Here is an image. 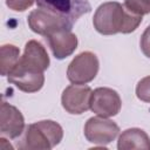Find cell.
Returning a JSON list of instances; mask_svg holds the SVG:
<instances>
[{
    "instance_id": "obj_1",
    "label": "cell",
    "mask_w": 150,
    "mask_h": 150,
    "mask_svg": "<svg viewBox=\"0 0 150 150\" xmlns=\"http://www.w3.org/2000/svg\"><path fill=\"white\" fill-rule=\"evenodd\" d=\"M141 22L142 15L130 12L124 5L117 1H108L100 5L93 18L95 29L103 35L131 33Z\"/></svg>"
},
{
    "instance_id": "obj_2",
    "label": "cell",
    "mask_w": 150,
    "mask_h": 150,
    "mask_svg": "<svg viewBox=\"0 0 150 150\" xmlns=\"http://www.w3.org/2000/svg\"><path fill=\"white\" fill-rule=\"evenodd\" d=\"M63 137L62 127L50 120L39 121L26 128L22 139L18 143L19 149L49 150L57 145Z\"/></svg>"
},
{
    "instance_id": "obj_3",
    "label": "cell",
    "mask_w": 150,
    "mask_h": 150,
    "mask_svg": "<svg viewBox=\"0 0 150 150\" xmlns=\"http://www.w3.org/2000/svg\"><path fill=\"white\" fill-rule=\"evenodd\" d=\"M27 22L29 28L34 33L43 36H47L50 33L59 29H63V28L71 29L73 27V23L64 16H61L56 13H53L41 7L29 13Z\"/></svg>"
},
{
    "instance_id": "obj_4",
    "label": "cell",
    "mask_w": 150,
    "mask_h": 150,
    "mask_svg": "<svg viewBox=\"0 0 150 150\" xmlns=\"http://www.w3.org/2000/svg\"><path fill=\"white\" fill-rule=\"evenodd\" d=\"M98 59L94 53L82 52L69 63L67 77L71 83L86 84L96 77L98 73Z\"/></svg>"
},
{
    "instance_id": "obj_5",
    "label": "cell",
    "mask_w": 150,
    "mask_h": 150,
    "mask_svg": "<svg viewBox=\"0 0 150 150\" xmlns=\"http://www.w3.org/2000/svg\"><path fill=\"white\" fill-rule=\"evenodd\" d=\"M118 125L107 117H90L84 124L86 138L97 145H107L111 143L118 135Z\"/></svg>"
},
{
    "instance_id": "obj_6",
    "label": "cell",
    "mask_w": 150,
    "mask_h": 150,
    "mask_svg": "<svg viewBox=\"0 0 150 150\" xmlns=\"http://www.w3.org/2000/svg\"><path fill=\"white\" fill-rule=\"evenodd\" d=\"M122 101L116 90L111 88L100 87L91 91L90 109L97 116L112 117L121 110Z\"/></svg>"
},
{
    "instance_id": "obj_7",
    "label": "cell",
    "mask_w": 150,
    "mask_h": 150,
    "mask_svg": "<svg viewBox=\"0 0 150 150\" xmlns=\"http://www.w3.org/2000/svg\"><path fill=\"white\" fill-rule=\"evenodd\" d=\"M38 6L68 19L73 25L83 15L90 12L88 0H35Z\"/></svg>"
},
{
    "instance_id": "obj_8",
    "label": "cell",
    "mask_w": 150,
    "mask_h": 150,
    "mask_svg": "<svg viewBox=\"0 0 150 150\" xmlns=\"http://www.w3.org/2000/svg\"><path fill=\"white\" fill-rule=\"evenodd\" d=\"M91 88L84 84H70L68 86L61 96V103L63 109L73 115H80L90 109Z\"/></svg>"
},
{
    "instance_id": "obj_9",
    "label": "cell",
    "mask_w": 150,
    "mask_h": 150,
    "mask_svg": "<svg viewBox=\"0 0 150 150\" xmlns=\"http://www.w3.org/2000/svg\"><path fill=\"white\" fill-rule=\"evenodd\" d=\"M16 64L28 70L43 73L49 66V56L39 41L30 40L26 43L23 55Z\"/></svg>"
},
{
    "instance_id": "obj_10",
    "label": "cell",
    "mask_w": 150,
    "mask_h": 150,
    "mask_svg": "<svg viewBox=\"0 0 150 150\" xmlns=\"http://www.w3.org/2000/svg\"><path fill=\"white\" fill-rule=\"evenodd\" d=\"M25 129V118L14 105L2 102L0 109V132L8 138L19 137Z\"/></svg>"
},
{
    "instance_id": "obj_11",
    "label": "cell",
    "mask_w": 150,
    "mask_h": 150,
    "mask_svg": "<svg viewBox=\"0 0 150 150\" xmlns=\"http://www.w3.org/2000/svg\"><path fill=\"white\" fill-rule=\"evenodd\" d=\"M46 39L48 40V45L53 55L59 60L71 55L77 47V38L71 32V29L68 28L55 30L47 35Z\"/></svg>"
},
{
    "instance_id": "obj_12",
    "label": "cell",
    "mask_w": 150,
    "mask_h": 150,
    "mask_svg": "<svg viewBox=\"0 0 150 150\" xmlns=\"http://www.w3.org/2000/svg\"><path fill=\"white\" fill-rule=\"evenodd\" d=\"M7 80L25 93H35L42 88L45 83V75L43 73L28 70L16 64L7 75Z\"/></svg>"
},
{
    "instance_id": "obj_13",
    "label": "cell",
    "mask_w": 150,
    "mask_h": 150,
    "mask_svg": "<svg viewBox=\"0 0 150 150\" xmlns=\"http://www.w3.org/2000/svg\"><path fill=\"white\" fill-rule=\"evenodd\" d=\"M117 148L120 150H130V149L150 150V137L144 130L139 128H130L124 130L120 135Z\"/></svg>"
},
{
    "instance_id": "obj_14",
    "label": "cell",
    "mask_w": 150,
    "mask_h": 150,
    "mask_svg": "<svg viewBox=\"0 0 150 150\" xmlns=\"http://www.w3.org/2000/svg\"><path fill=\"white\" fill-rule=\"evenodd\" d=\"M20 49L14 45H4L0 49V71L7 76L20 60Z\"/></svg>"
},
{
    "instance_id": "obj_15",
    "label": "cell",
    "mask_w": 150,
    "mask_h": 150,
    "mask_svg": "<svg viewBox=\"0 0 150 150\" xmlns=\"http://www.w3.org/2000/svg\"><path fill=\"white\" fill-rule=\"evenodd\" d=\"M124 6L138 15L150 13V0H124Z\"/></svg>"
},
{
    "instance_id": "obj_16",
    "label": "cell",
    "mask_w": 150,
    "mask_h": 150,
    "mask_svg": "<svg viewBox=\"0 0 150 150\" xmlns=\"http://www.w3.org/2000/svg\"><path fill=\"white\" fill-rule=\"evenodd\" d=\"M136 96L138 100L150 103V76L143 77L136 86Z\"/></svg>"
},
{
    "instance_id": "obj_17",
    "label": "cell",
    "mask_w": 150,
    "mask_h": 150,
    "mask_svg": "<svg viewBox=\"0 0 150 150\" xmlns=\"http://www.w3.org/2000/svg\"><path fill=\"white\" fill-rule=\"evenodd\" d=\"M35 0H6V5L16 12H23L29 8Z\"/></svg>"
},
{
    "instance_id": "obj_18",
    "label": "cell",
    "mask_w": 150,
    "mask_h": 150,
    "mask_svg": "<svg viewBox=\"0 0 150 150\" xmlns=\"http://www.w3.org/2000/svg\"><path fill=\"white\" fill-rule=\"evenodd\" d=\"M141 49L143 52V54L150 59V26H148L145 28V30L143 32L142 36H141Z\"/></svg>"
}]
</instances>
